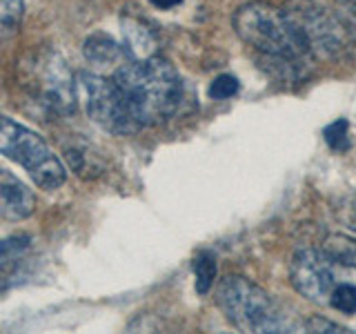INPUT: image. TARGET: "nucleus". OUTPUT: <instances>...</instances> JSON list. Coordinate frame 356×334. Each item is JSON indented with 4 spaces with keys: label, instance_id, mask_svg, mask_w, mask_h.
<instances>
[{
    "label": "nucleus",
    "instance_id": "39448f33",
    "mask_svg": "<svg viewBox=\"0 0 356 334\" xmlns=\"http://www.w3.org/2000/svg\"><path fill=\"white\" fill-rule=\"evenodd\" d=\"M0 154L25 167L33 183L42 189H58L67 181V170L51 152L44 138L20 125L14 118L0 114Z\"/></svg>",
    "mask_w": 356,
    "mask_h": 334
},
{
    "label": "nucleus",
    "instance_id": "6ab92c4d",
    "mask_svg": "<svg viewBox=\"0 0 356 334\" xmlns=\"http://www.w3.org/2000/svg\"><path fill=\"white\" fill-rule=\"evenodd\" d=\"M303 332H348L339 323H334L330 319H321V317H312L303 323Z\"/></svg>",
    "mask_w": 356,
    "mask_h": 334
},
{
    "label": "nucleus",
    "instance_id": "6e6552de",
    "mask_svg": "<svg viewBox=\"0 0 356 334\" xmlns=\"http://www.w3.org/2000/svg\"><path fill=\"white\" fill-rule=\"evenodd\" d=\"M289 278L294 289L316 305H332L337 289L348 281L341 263L325 250H298L289 263Z\"/></svg>",
    "mask_w": 356,
    "mask_h": 334
},
{
    "label": "nucleus",
    "instance_id": "aec40b11",
    "mask_svg": "<svg viewBox=\"0 0 356 334\" xmlns=\"http://www.w3.org/2000/svg\"><path fill=\"white\" fill-rule=\"evenodd\" d=\"M152 3L159 7V9H170V7H176L181 0H152Z\"/></svg>",
    "mask_w": 356,
    "mask_h": 334
},
{
    "label": "nucleus",
    "instance_id": "f257e3e1",
    "mask_svg": "<svg viewBox=\"0 0 356 334\" xmlns=\"http://www.w3.org/2000/svg\"><path fill=\"white\" fill-rule=\"evenodd\" d=\"M114 81L127 98L140 127L161 125L181 107L183 81L176 67L161 56L122 63L114 72Z\"/></svg>",
    "mask_w": 356,
    "mask_h": 334
},
{
    "label": "nucleus",
    "instance_id": "1a4fd4ad",
    "mask_svg": "<svg viewBox=\"0 0 356 334\" xmlns=\"http://www.w3.org/2000/svg\"><path fill=\"white\" fill-rule=\"evenodd\" d=\"M36 209V196L16 174L0 170V218L25 221Z\"/></svg>",
    "mask_w": 356,
    "mask_h": 334
},
{
    "label": "nucleus",
    "instance_id": "423d86ee",
    "mask_svg": "<svg viewBox=\"0 0 356 334\" xmlns=\"http://www.w3.org/2000/svg\"><path fill=\"white\" fill-rule=\"evenodd\" d=\"M76 94L83 103L87 116L105 132L118 134V136H129V134L143 129L114 78L109 81V78L100 74L78 72Z\"/></svg>",
    "mask_w": 356,
    "mask_h": 334
},
{
    "label": "nucleus",
    "instance_id": "0eeeda50",
    "mask_svg": "<svg viewBox=\"0 0 356 334\" xmlns=\"http://www.w3.org/2000/svg\"><path fill=\"white\" fill-rule=\"evenodd\" d=\"M283 9L309 61L337 58L345 51V45H348L345 27L321 5L312 0H287Z\"/></svg>",
    "mask_w": 356,
    "mask_h": 334
},
{
    "label": "nucleus",
    "instance_id": "9b49d317",
    "mask_svg": "<svg viewBox=\"0 0 356 334\" xmlns=\"http://www.w3.org/2000/svg\"><path fill=\"white\" fill-rule=\"evenodd\" d=\"M122 36H125V51L129 61H143L156 56V38L145 22L136 18H122Z\"/></svg>",
    "mask_w": 356,
    "mask_h": 334
},
{
    "label": "nucleus",
    "instance_id": "a211bd4d",
    "mask_svg": "<svg viewBox=\"0 0 356 334\" xmlns=\"http://www.w3.org/2000/svg\"><path fill=\"white\" fill-rule=\"evenodd\" d=\"M236 92H238V81L229 74L214 78V83L209 85V96L214 100H227L232 96H236Z\"/></svg>",
    "mask_w": 356,
    "mask_h": 334
},
{
    "label": "nucleus",
    "instance_id": "4468645a",
    "mask_svg": "<svg viewBox=\"0 0 356 334\" xmlns=\"http://www.w3.org/2000/svg\"><path fill=\"white\" fill-rule=\"evenodd\" d=\"M194 274H196V289L198 294H207L216 278V261L211 254H200L194 261Z\"/></svg>",
    "mask_w": 356,
    "mask_h": 334
},
{
    "label": "nucleus",
    "instance_id": "ddd939ff",
    "mask_svg": "<svg viewBox=\"0 0 356 334\" xmlns=\"http://www.w3.org/2000/svg\"><path fill=\"white\" fill-rule=\"evenodd\" d=\"M25 18V0H0V38L16 33Z\"/></svg>",
    "mask_w": 356,
    "mask_h": 334
},
{
    "label": "nucleus",
    "instance_id": "9d476101",
    "mask_svg": "<svg viewBox=\"0 0 356 334\" xmlns=\"http://www.w3.org/2000/svg\"><path fill=\"white\" fill-rule=\"evenodd\" d=\"M83 54H85V61L96 67V70H118L122 65V61H129L127 58V51L122 45H118L111 36L107 33H92L85 45H83Z\"/></svg>",
    "mask_w": 356,
    "mask_h": 334
},
{
    "label": "nucleus",
    "instance_id": "7ed1b4c3",
    "mask_svg": "<svg viewBox=\"0 0 356 334\" xmlns=\"http://www.w3.org/2000/svg\"><path fill=\"white\" fill-rule=\"evenodd\" d=\"M232 25L243 42L287 70H300L309 61L283 7L254 0L236 9Z\"/></svg>",
    "mask_w": 356,
    "mask_h": 334
},
{
    "label": "nucleus",
    "instance_id": "f3484780",
    "mask_svg": "<svg viewBox=\"0 0 356 334\" xmlns=\"http://www.w3.org/2000/svg\"><path fill=\"white\" fill-rule=\"evenodd\" d=\"M325 141L332 150H337V152H345L350 148V125H348V120L345 118H339V120H334L332 125H327L325 129Z\"/></svg>",
    "mask_w": 356,
    "mask_h": 334
},
{
    "label": "nucleus",
    "instance_id": "20e7f679",
    "mask_svg": "<svg viewBox=\"0 0 356 334\" xmlns=\"http://www.w3.org/2000/svg\"><path fill=\"white\" fill-rule=\"evenodd\" d=\"M20 81L29 96L44 109L63 116H72L76 111V74L54 49L40 47L27 54L20 63Z\"/></svg>",
    "mask_w": 356,
    "mask_h": 334
},
{
    "label": "nucleus",
    "instance_id": "dca6fc26",
    "mask_svg": "<svg viewBox=\"0 0 356 334\" xmlns=\"http://www.w3.org/2000/svg\"><path fill=\"white\" fill-rule=\"evenodd\" d=\"M330 308L343 312V315H356V283H352L348 278V281L337 289Z\"/></svg>",
    "mask_w": 356,
    "mask_h": 334
},
{
    "label": "nucleus",
    "instance_id": "2eb2a0df",
    "mask_svg": "<svg viewBox=\"0 0 356 334\" xmlns=\"http://www.w3.org/2000/svg\"><path fill=\"white\" fill-rule=\"evenodd\" d=\"M29 250V237H7L0 239V263H18Z\"/></svg>",
    "mask_w": 356,
    "mask_h": 334
},
{
    "label": "nucleus",
    "instance_id": "f8f14e48",
    "mask_svg": "<svg viewBox=\"0 0 356 334\" xmlns=\"http://www.w3.org/2000/svg\"><path fill=\"white\" fill-rule=\"evenodd\" d=\"M323 250L330 256H334L341 265L354 267L356 270V239L345 237V234H330V237L323 241Z\"/></svg>",
    "mask_w": 356,
    "mask_h": 334
},
{
    "label": "nucleus",
    "instance_id": "f03ea898",
    "mask_svg": "<svg viewBox=\"0 0 356 334\" xmlns=\"http://www.w3.org/2000/svg\"><path fill=\"white\" fill-rule=\"evenodd\" d=\"M216 305L241 332L287 334L303 330V323H298V319H294L283 303H278L263 287L238 274H229L218 283Z\"/></svg>",
    "mask_w": 356,
    "mask_h": 334
}]
</instances>
